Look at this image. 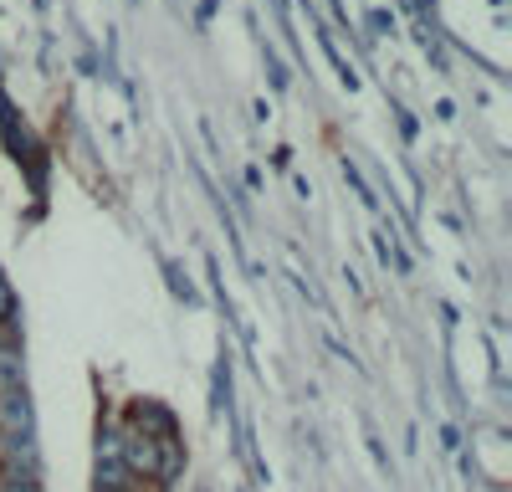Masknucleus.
<instances>
[{
    "instance_id": "f257e3e1",
    "label": "nucleus",
    "mask_w": 512,
    "mask_h": 492,
    "mask_svg": "<svg viewBox=\"0 0 512 492\" xmlns=\"http://www.w3.org/2000/svg\"><path fill=\"white\" fill-rule=\"evenodd\" d=\"M0 431H31V400H26V390L21 385H6L0 390Z\"/></svg>"
},
{
    "instance_id": "f03ea898",
    "label": "nucleus",
    "mask_w": 512,
    "mask_h": 492,
    "mask_svg": "<svg viewBox=\"0 0 512 492\" xmlns=\"http://www.w3.org/2000/svg\"><path fill=\"white\" fill-rule=\"evenodd\" d=\"M344 180H349V185H354V190H359V200H364V205H369V211H379V195H374V190H369V180H364V175H359V170H354V164H349V159H344Z\"/></svg>"
},
{
    "instance_id": "7ed1b4c3",
    "label": "nucleus",
    "mask_w": 512,
    "mask_h": 492,
    "mask_svg": "<svg viewBox=\"0 0 512 492\" xmlns=\"http://www.w3.org/2000/svg\"><path fill=\"white\" fill-rule=\"evenodd\" d=\"M164 277H169V287H175V298H185V303H195V287H190V277L175 267V262H164Z\"/></svg>"
},
{
    "instance_id": "20e7f679",
    "label": "nucleus",
    "mask_w": 512,
    "mask_h": 492,
    "mask_svg": "<svg viewBox=\"0 0 512 492\" xmlns=\"http://www.w3.org/2000/svg\"><path fill=\"white\" fill-rule=\"evenodd\" d=\"M11 318H16V293H11L6 272H0V323H11Z\"/></svg>"
},
{
    "instance_id": "39448f33",
    "label": "nucleus",
    "mask_w": 512,
    "mask_h": 492,
    "mask_svg": "<svg viewBox=\"0 0 512 492\" xmlns=\"http://www.w3.org/2000/svg\"><path fill=\"white\" fill-rule=\"evenodd\" d=\"M262 57H267V72H272V88H277V93H282V88H287V67H282V62H277V52H272V47H267V52H262Z\"/></svg>"
},
{
    "instance_id": "423d86ee",
    "label": "nucleus",
    "mask_w": 512,
    "mask_h": 492,
    "mask_svg": "<svg viewBox=\"0 0 512 492\" xmlns=\"http://www.w3.org/2000/svg\"><path fill=\"white\" fill-rule=\"evenodd\" d=\"M0 441H6V431H0Z\"/></svg>"
}]
</instances>
